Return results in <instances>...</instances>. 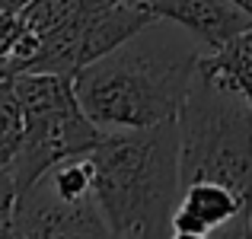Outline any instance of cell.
I'll use <instances>...</instances> for the list:
<instances>
[{"label":"cell","mask_w":252,"mask_h":239,"mask_svg":"<svg viewBox=\"0 0 252 239\" xmlns=\"http://www.w3.org/2000/svg\"><path fill=\"white\" fill-rule=\"evenodd\" d=\"M157 23L74 74L77 99L102 131L154 128L182 112L201 55L154 38Z\"/></svg>","instance_id":"6da1fadb"},{"label":"cell","mask_w":252,"mask_h":239,"mask_svg":"<svg viewBox=\"0 0 252 239\" xmlns=\"http://www.w3.org/2000/svg\"><path fill=\"white\" fill-rule=\"evenodd\" d=\"M93 198L122 239H169L182 195L176 121L105 131L90 150Z\"/></svg>","instance_id":"7a4b0ae2"},{"label":"cell","mask_w":252,"mask_h":239,"mask_svg":"<svg viewBox=\"0 0 252 239\" xmlns=\"http://www.w3.org/2000/svg\"><path fill=\"white\" fill-rule=\"evenodd\" d=\"M179 128V176L189 182H220L252 210V105L220 77L198 70Z\"/></svg>","instance_id":"3957f363"},{"label":"cell","mask_w":252,"mask_h":239,"mask_svg":"<svg viewBox=\"0 0 252 239\" xmlns=\"http://www.w3.org/2000/svg\"><path fill=\"white\" fill-rule=\"evenodd\" d=\"M13 86L23 105L26 131L10 172L16 179V188L26 191L58 163L90 153L105 137V131L83 112L74 90V77L29 70L13 77Z\"/></svg>","instance_id":"277c9868"},{"label":"cell","mask_w":252,"mask_h":239,"mask_svg":"<svg viewBox=\"0 0 252 239\" xmlns=\"http://www.w3.org/2000/svg\"><path fill=\"white\" fill-rule=\"evenodd\" d=\"M154 23H157V16L147 10L144 0H122V3L102 10L99 16H93L90 23H83L80 29L42 42L23 74L48 70V74L74 77L86 64L105 58L109 51H115L118 45H125L128 38H134L137 32H144Z\"/></svg>","instance_id":"5b68a950"},{"label":"cell","mask_w":252,"mask_h":239,"mask_svg":"<svg viewBox=\"0 0 252 239\" xmlns=\"http://www.w3.org/2000/svg\"><path fill=\"white\" fill-rule=\"evenodd\" d=\"M10 239H122L102 217L96 198H61L38 179L26 191H19L16 214H13Z\"/></svg>","instance_id":"8992f818"},{"label":"cell","mask_w":252,"mask_h":239,"mask_svg":"<svg viewBox=\"0 0 252 239\" xmlns=\"http://www.w3.org/2000/svg\"><path fill=\"white\" fill-rule=\"evenodd\" d=\"M160 23L185 29L204 48H220L252 26V16L243 13L233 0H144Z\"/></svg>","instance_id":"52a82bcc"},{"label":"cell","mask_w":252,"mask_h":239,"mask_svg":"<svg viewBox=\"0 0 252 239\" xmlns=\"http://www.w3.org/2000/svg\"><path fill=\"white\" fill-rule=\"evenodd\" d=\"M246 223H249V210L233 188H227L220 182H208V179L182 185L176 214H172V230L214 233V230L230 227L233 239H243Z\"/></svg>","instance_id":"ba28073f"},{"label":"cell","mask_w":252,"mask_h":239,"mask_svg":"<svg viewBox=\"0 0 252 239\" xmlns=\"http://www.w3.org/2000/svg\"><path fill=\"white\" fill-rule=\"evenodd\" d=\"M198 70L220 77L236 92H243L246 102L252 105V26L246 32H240L236 38H230L227 45L214 48L211 55H201Z\"/></svg>","instance_id":"9c48e42d"},{"label":"cell","mask_w":252,"mask_h":239,"mask_svg":"<svg viewBox=\"0 0 252 239\" xmlns=\"http://www.w3.org/2000/svg\"><path fill=\"white\" fill-rule=\"evenodd\" d=\"M23 131L26 121H23V105H19L13 77L0 80V172L13 166L19 147H23Z\"/></svg>","instance_id":"30bf717a"},{"label":"cell","mask_w":252,"mask_h":239,"mask_svg":"<svg viewBox=\"0 0 252 239\" xmlns=\"http://www.w3.org/2000/svg\"><path fill=\"white\" fill-rule=\"evenodd\" d=\"M16 201H19V188L10 169L0 172V239H10L13 230V214H16Z\"/></svg>","instance_id":"8fae6325"},{"label":"cell","mask_w":252,"mask_h":239,"mask_svg":"<svg viewBox=\"0 0 252 239\" xmlns=\"http://www.w3.org/2000/svg\"><path fill=\"white\" fill-rule=\"evenodd\" d=\"M19 35H23V16H19V10H0V64L16 51Z\"/></svg>","instance_id":"7c38bea8"},{"label":"cell","mask_w":252,"mask_h":239,"mask_svg":"<svg viewBox=\"0 0 252 239\" xmlns=\"http://www.w3.org/2000/svg\"><path fill=\"white\" fill-rule=\"evenodd\" d=\"M169 239H208V233H191V230H172Z\"/></svg>","instance_id":"4fadbf2b"},{"label":"cell","mask_w":252,"mask_h":239,"mask_svg":"<svg viewBox=\"0 0 252 239\" xmlns=\"http://www.w3.org/2000/svg\"><path fill=\"white\" fill-rule=\"evenodd\" d=\"M233 3H236V6H240V10H243V13H249V16H252V0H233Z\"/></svg>","instance_id":"5bb4252c"},{"label":"cell","mask_w":252,"mask_h":239,"mask_svg":"<svg viewBox=\"0 0 252 239\" xmlns=\"http://www.w3.org/2000/svg\"><path fill=\"white\" fill-rule=\"evenodd\" d=\"M243 239H252V210H249V223H246V233H243Z\"/></svg>","instance_id":"9a60e30c"},{"label":"cell","mask_w":252,"mask_h":239,"mask_svg":"<svg viewBox=\"0 0 252 239\" xmlns=\"http://www.w3.org/2000/svg\"><path fill=\"white\" fill-rule=\"evenodd\" d=\"M26 3H29V0H16V6H19V10H23V6H26Z\"/></svg>","instance_id":"2e32d148"}]
</instances>
